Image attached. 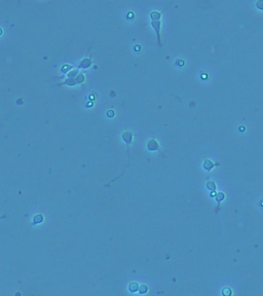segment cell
I'll return each mask as SVG.
<instances>
[{"label":"cell","mask_w":263,"mask_h":296,"mask_svg":"<svg viewBox=\"0 0 263 296\" xmlns=\"http://www.w3.org/2000/svg\"><path fill=\"white\" fill-rule=\"evenodd\" d=\"M122 138L124 139V141H125L126 143H129V144H130L131 141H132V140H131V139H132V134H131L130 132H125V133L123 134V135H122Z\"/></svg>","instance_id":"4"},{"label":"cell","mask_w":263,"mask_h":296,"mask_svg":"<svg viewBox=\"0 0 263 296\" xmlns=\"http://www.w3.org/2000/svg\"><path fill=\"white\" fill-rule=\"evenodd\" d=\"M148 148L150 149V150H157L158 149V144L156 143V141L155 140H153V139H151L149 142H148Z\"/></svg>","instance_id":"2"},{"label":"cell","mask_w":263,"mask_h":296,"mask_svg":"<svg viewBox=\"0 0 263 296\" xmlns=\"http://www.w3.org/2000/svg\"><path fill=\"white\" fill-rule=\"evenodd\" d=\"M257 6L259 7V8H261V9H263V1H259V2H257Z\"/></svg>","instance_id":"11"},{"label":"cell","mask_w":263,"mask_h":296,"mask_svg":"<svg viewBox=\"0 0 263 296\" xmlns=\"http://www.w3.org/2000/svg\"><path fill=\"white\" fill-rule=\"evenodd\" d=\"M129 289H130L131 292H136V291H138V290H139V285H138L137 283L133 282V283H131V284L129 285Z\"/></svg>","instance_id":"3"},{"label":"cell","mask_w":263,"mask_h":296,"mask_svg":"<svg viewBox=\"0 0 263 296\" xmlns=\"http://www.w3.org/2000/svg\"><path fill=\"white\" fill-rule=\"evenodd\" d=\"M112 114H113V112H112V111H109V116H113Z\"/></svg>","instance_id":"12"},{"label":"cell","mask_w":263,"mask_h":296,"mask_svg":"<svg viewBox=\"0 0 263 296\" xmlns=\"http://www.w3.org/2000/svg\"><path fill=\"white\" fill-rule=\"evenodd\" d=\"M151 18H152V21H159L160 14H159V13H156V12H154V13L151 14Z\"/></svg>","instance_id":"6"},{"label":"cell","mask_w":263,"mask_h":296,"mask_svg":"<svg viewBox=\"0 0 263 296\" xmlns=\"http://www.w3.org/2000/svg\"><path fill=\"white\" fill-rule=\"evenodd\" d=\"M207 187H208L210 190H212V191H214V190L216 189L215 183H214V182H212V181H209V182L207 183Z\"/></svg>","instance_id":"7"},{"label":"cell","mask_w":263,"mask_h":296,"mask_svg":"<svg viewBox=\"0 0 263 296\" xmlns=\"http://www.w3.org/2000/svg\"><path fill=\"white\" fill-rule=\"evenodd\" d=\"M223 199H224V194L222 192H220V193H218L216 195V200H217V202H221V200H223Z\"/></svg>","instance_id":"9"},{"label":"cell","mask_w":263,"mask_h":296,"mask_svg":"<svg viewBox=\"0 0 263 296\" xmlns=\"http://www.w3.org/2000/svg\"><path fill=\"white\" fill-rule=\"evenodd\" d=\"M152 27L155 29V31H156V34H157V37H158V41H159V44H160V36H159L160 22L159 21H152Z\"/></svg>","instance_id":"1"},{"label":"cell","mask_w":263,"mask_h":296,"mask_svg":"<svg viewBox=\"0 0 263 296\" xmlns=\"http://www.w3.org/2000/svg\"><path fill=\"white\" fill-rule=\"evenodd\" d=\"M223 295H224V296H230V295H231V290H230L229 288L224 289V290H223Z\"/></svg>","instance_id":"10"},{"label":"cell","mask_w":263,"mask_h":296,"mask_svg":"<svg viewBox=\"0 0 263 296\" xmlns=\"http://www.w3.org/2000/svg\"><path fill=\"white\" fill-rule=\"evenodd\" d=\"M141 294H144L147 292V286L146 285H142V286H139V290H138Z\"/></svg>","instance_id":"8"},{"label":"cell","mask_w":263,"mask_h":296,"mask_svg":"<svg viewBox=\"0 0 263 296\" xmlns=\"http://www.w3.org/2000/svg\"><path fill=\"white\" fill-rule=\"evenodd\" d=\"M217 165H218V164H216V165H214V164L212 163V161H211V160L207 159L206 161H204V165H203V167H204V169H206V170H211V169H212V168H213L214 166H217Z\"/></svg>","instance_id":"5"}]
</instances>
